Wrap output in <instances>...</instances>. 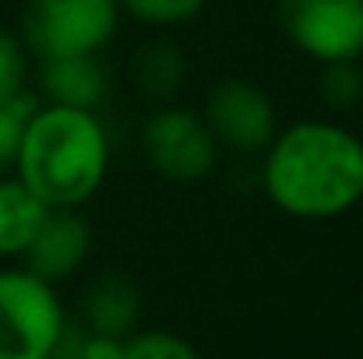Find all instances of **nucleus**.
I'll use <instances>...</instances> for the list:
<instances>
[{
  "label": "nucleus",
  "instance_id": "obj_5",
  "mask_svg": "<svg viewBox=\"0 0 363 359\" xmlns=\"http://www.w3.org/2000/svg\"><path fill=\"white\" fill-rule=\"evenodd\" d=\"M141 155L169 183H201L216 173L223 148L201 110L184 103H155L141 123Z\"/></svg>",
  "mask_w": 363,
  "mask_h": 359
},
{
  "label": "nucleus",
  "instance_id": "obj_9",
  "mask_svg": "<svg viewBox=\"0 0 363 359\" xmlns=\"http://www.w3.org/2000/svg\"><path fill=\"white\" fill-rule=\"evenodd\" d=\"M39 103L99 110L110 99V71L103 57H57L32 64Z\"/></svg>",
  "mask_w": 363,
  "mask_h": 359
},
{
  "label": "nucleus",
  "instance_id": "obj_15",
  "mask_svg": "<svg viewBox=\"0 0 363 359\" xmlns=\"http://www.w3.org/2000/svg\"><path fill=\"white\" fill-rule=\"evenodd\" d=\"M35 106H39L35 92H21V96L0 99V173H11L18 144H21V134L28 127V117L35 113Z\"/></svg>",
  "mask_w": 363,
  "mask_h": 359
},
{
  "label": "nucleus",
  "instance_id": "obj_4",
  "mask_svg": "<svg viewBox=\"0 0 363 359\" xmlns=\"http://www.w3.org/2000/svg\"><path fill=\"white\" fill-rule=\"evenodd\" d=\"M67 324L53 282L25 264L0 268V359H50Z\"/></svg>",
  "mask_w": 363,
  "mask_h": 359
},
{
  "label": "nucleus",
  "instance_id": "obj_6",
  "mask_svg": "<svg viewBox=\"0 0 363 359\" xmlns=\"http://www.w3.org/2000/svg\"><path fill=\"white\" fill-rule=\"evenodd\" d=\"M286 42L311 64L363 60V0H275Z\"/></svg>",
  "mask_w": 363,
  "mask_h": 359
},
{
  "label": "nucleus",
  "instance_id": "obj_14",
  "mask_svg": "<svg viewBox=\"0 0 363 359\" xmlns=\"http://www.w3.org/2000/svg\"><path fill=\"white\" fill-rule=\"evenodd\" d=\"M117 4L123 18L145 28H180L191 25L208 7V0H117Z\"/></svg>",
  "mask_w": 363,
  "mask_h": 359
},
{
  "label": "nucleus",
  "instance_id": "obj_16",
  "mask_svg": "<svg viewBox=\"0 0 363 359\" xmlns=\"http://www.w3.org/2000/svg\"><path fill=\"white\" fill-rule=\"evenodd\" d=\"M121 359H201V356L184 335L148 328V331H130L123 338Z\"/></svg>",
  "mask_w": 363,
  "mask_h": 359
},
{
  "label": "nucleus",
  "instance_id": "obj_18",
  "mask_svg": "<svg viewBox=\"0 0 363 359\" xmlns=\"http://www.w3.org/2000/svg\"><path fill=\"white\" fill-rule=\"evenodd\" d=\"M123 356V338L113 335H96L85 328V342H82V359H121Z\"/></svg>",
  "mask_w": 363,
  "mask_h": 359
},
{
  "label": "nucleus",
  "instance_id": "obj_17",
  "mask_svg": "<svg viewBox=\"0 0 363 359\" xmlns=\"http://www.w3.org/2000/svg\"><path fill=\"white\" fill-rule=\"evenodd\" d=\"M32 53L25 50L21 35L11 28H0V99L28 92L32 81Z\"/></svg>",
  "mask_w": 363,
  "mask_h": 359
},
{
  "label": "nucleus",
  "instance_id": "obj_8",
  "mask_svg": "<svg viewBox=\"0 0 363 359\" xmlns=\"http://www.w3.org/2000/svg\"><path fill=\"white\" fill-rule=\"evenodd\" d=\"M89 253H92V226L82 215V208H50L28 250L21 253V264L32 275L60 285L85 268Z\"/></svg>",
  "mask_w": 363,
  "mask_h": 359
},
{
  "label": "nucleus",
  "instance_id": "obj_13",
  "mask_svg": "<svg viewBox=\"0 0 363 359\" xmlns=\"http://www.w3.org/2000/svg\"><path fill=\"white\" fill-rule=\"evenodd\" d=\"M318 99L328 113H353L363 103L360 60H339L318 67Z\"/></svg>",
  "mask_w": 363,
  "mask_h": 359
},
{
  "label": "nucleus",
  "instance_id": "obj_19",
  "mask_svg": "<svg viewBox=\"0 0 363 359\" xmlns=\"http://www.w3.org/2000/svg\"><path fill=\"white\" fill-rule=\"evenodd\" d=\"M360 71H363V60H360Z\"/></svg>",
  "mask_w": 363,
  "mask_h": 359
},
{
  "label": "nucleus",
  "instance_id": "obj_7",
  "mask_svg": "<svg viewBox=\"0 0 363 359\" xmlns=\"http://www.w3.org/2000/svg\"><path fill=\"white\" fill-rule=\"evenodd\" d=\"M201 117L216 144L233 155H261L279 130V106L272 92L240 74L208 85L201 99Z\"/></svg>",
  "mask_w": 363,
  "mask_h": 359
},
{
  "label": "nucleus",
  "instance_id": "obj_11",
  "mask_svg": "<svg viewBox=\"0 0 363 359\" xmlns=\"http://www.w3.org/2000/svg\"><path fill=\"white\" fill-rule=\"evenodd\" d=\"M46 205L14 176L0 173V261H18L46 219Z\"/></svg>",
  "mask_w": 363,
  "mask_h": 359
},
{
  "label": "nucleus",
  "instance_id": "obj_3",
  "mask_svg": "<svg viewBox=\"0 0 363 359\" xmlns=\"http://www.w3.org/2000/svg\"><path fill=\"white\" fill-rule=\"evenodd\" d=\"M117 0H28L18 35L32 60L103 57L121 32Z\"/></svg>",
  "mask_w": 363,
  "mask_h": 359
},
{
  "label": "nucleus",
  "instance_id": "obj_1",
  "mask_svg": "<svg viewBox=\"0 0 363 359\" xmlns=\"http://www.w3.org/2000/svg\"><path fill=\"white\" fill-rule=\"evenodd\" d=\"M257 159L261 194L286 219L332 222L363 201V137L342 120L286 123Z\"/></svg>",
  "mask_w": 363,
  "mask_h": 359
},
{
  "label": "nucleus",
  "instance_id": "obj_10",
  "mask_svg": "<svg viewBox=\"0 0 363 359\" xmlns=\"http://www.w3.org/2000/svg\"><path fill=\"white\" fill-rule=\"evenodd\" d=\"M138 314H141V292L121 271H106L85 289L82 324L96 335L127 338L138 328Z\"/></svg>",
  "mask_w": 363,
  "mask_h": 359
},
{
  "label": "nucleus",
  "instance_id": "obj_2",
  "mask_svg": "<svg viewBox=\"0 0 363 359\" xmlns=\"http://www.w3.org/2000/svg\"><path fill=\"white\" fill-rule=\"evenodd\" d=\"M113 137L99 110L39 103L21 134L11 173L46 208H85L106 183Z\"/></svg>",
  "mask_w": 363,
  "mask_h": 359
},
{
  "label": "nucleus",
  "instance_id": "obj_12",
  "mask_svg": "<svg viewBox=\"0 0 363 359\" xmlns=\"http://www.w3.org/2000/svg\"><path fill=\"white\" fill-rule=\"evenodd\" d=\"M184 78H187V60H184L180 46L169 39L145 42L130 60V81L152 103H173Z\"/></svg>",
  "mask_w": 363,
  "mask_h": 359
}]
</instances>
